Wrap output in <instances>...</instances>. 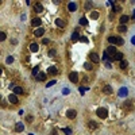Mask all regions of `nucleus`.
Returning a JSON list of instances; mask_svg holds the SVG:
<instances>
[{
    "instance_id": "f257e3e1",
    "label": "nucleus",
    "mask_w": 135,
    "mask_h": 135,
    "mask_svg": "<svg viewBox=\"0 0 135 135\" xmlns=\"http://www.w3.org/2000/svg\"><path fill=\"white\" fill-rule=\"evenodd\" d=\"M108 42L112 43L113 46H115V45L120 46V45L124 43V41H123V38H120V37H113V35H111V37H108Z\"/></svg>"
},
{
    "instance_id": "f03ea898",
    "label": "nucleus",
    "mask_w": 135,
    "mask_h": 135,
    "mask_svg": "<svg viewBox=\"0 0 135 135\" xmlns=\"http://www.w3.org/2000/svg\"><path fill=\"white\" fill-rule=\"evenodd\" d=\"M105 53H107L108 57L111 58V61H113V57H115V54H116L118 51H116V49H115V46H108L107 49H105Z\"/></svg>"
},
{
    "instance_id": "7ed1b4c3",
    "label": "nucleus",
    "mask_w": 135,
    "mask_h": 135,
    "mask_svg": "<svg viewBox=\"0 0 135 135\" xmlns=\"http://www.w3.org/2000/svg\"><path fill=\"white\" fill-rule=\"evenodd\" d=\"M96 113H97V116H99V118H101V119H105V118L108 116L107 108H99L97 111H96Z\"/></svg>"
},
{
    "instance_id": "20e7f679",
    "label": "nucleus",
    "mask_w": 135,
    "mask_h": 135,
    "mask_svg": "<svg viewBox=\"0 0 135 135\" xmlns=\"http://www.w3.org/2000/svg\"><path fill=\"white\" fill-rule=\"evenodd\" d=\"M89 58H91V61H92L93 64H99V62H100V57H99V54H96V53H91V54H89Z\"/></svg>"
},
{
    "instance_id": "39448f33",
    "label": "nucleus",
    "mask_w": 135,
    "mask_h": 135,
    "mask_svg": "<svg viewBox=\"0 0 135 135\" xmlns=\"http://www.w3.org/2000/svg\"><path fill=\"white\" fill-rule=\"evenodd\" d=\"M69 80L72 81V83H77V81H78V73H77V72L69 73Z\"/></svg>"
},
{
    "instance_id": "423d86ee",
    "label": "nucleus",
    "mask_w": 135,
    "mask_h": 135,
    "mask_svg": "<svg viewBox=\"0 0 135 135\" xmlns=\"http://www.w3.org/2000/svg\"><path fill=\"white\" fill-rule=\"evenodd\" d=\"M103 92L105 93V95H111V93L113 92V89H112L111 85H104V87H103Z\"/></svg>"
},
{
    "instance_id": "0eeeda50",
    "label": "nucleus",
    "mask_w": 135,
    "mask_h": 135,
    "mask_svg": "<svg viewBox=\"0 0 135 135\" xmlns=\"http://www.w3.org/2000/svg\"><path fill=\"white\" fill-rule=\"evenodd\" d=\"M8 101L9 103H12V104H18V97H16V95L15 93H12V95H9L8 96Z\"/></svg>"
},
{
    "instance_id": "6e6552de",
    "label": "nucleus",
    "mask_w": 135,
    "mask_h": 135,
    "mask_svg": "<svg viewBox=\"0 0 135 135\" xmlns=\"http://www.w3.org/2000/svg\"><path fill=\"white\" fill-rule=\"evenodd\" d=\"M47 72H49V74H51V76L58 74V69H57L56 66H50V68L47 69Z\"/></svg>"
},
{
    "instance_id": "1a4fd4ad",
    "label": "nucleus",
    "mask_w": 135,
    "mask_h": 135,
    "mask_svg": "<svg viewBox=\"0 0 135 135\" xmlns=\"http://www.w3.org/2000/svg\"><path fill=\"white\" fill-rule=\"evenodd\" d=\"M76 115H77V112H76L74 109H69V111L66 112V116L69 118V119H74Z\"/></svg>"
},
{
    "instance_id": "9d476101",
    "label": "nucleus",
    "mask_w": 135,
    "mask_h": 135,
    "mask_svg": "<svg viewBox=\"0 0 135 135\" xmlns=\"http://www.w3.org/2000/svg\"><path fill=\"white\" fill-rule=\"evenodd\" d=\"M41 23H42V22H41V19H39V18H34L33 20H31V24H33L34 27H38V28H39Z\"/></svg>"
},
{
    "instance_id": "9b49d317",
    "label": "nucleus",
    "mask_w": 135,
    "mask_h": 135,
    "mask_svg": "<svg viewBox=\"0 0 135 135\" xmlns=\"http://www.w3.org/2000/svg\"><path fill=\"white\" fill-rule=\"evenodd\" d=\"M68 8H69L70 12H74L76 9H77V4H76L74 1H70L69 4H68Z\"/></svg>"
},
{
    "instance_id": "f8f14e48",
    "label": "nucleus",
    "mask_w": 135,
    "mask_h": 135,
    "mask_svg": "<svg viewBox=\"0 0 135 135\" xmlns=\"http://www.w3.org/2000/svg\"><path fill=\"white\" fill-rule=\"evenodd\" d=\"M127 93H128V91H127V88H120L119 89V97H126L127 96Z\"/></svg>"
},
{
    "instance_id": "ddd939ff",
    "label": "nucleus",
    "mask_w": 135,
    "mask_h": 135,
    "mask_svg": "<svg viewBox=\"0 0 135 135\" xmlns=\"http://www.w3.org/2000/svg\"><path fill=\"white\" fill-rule=\"evenodd\" d=\"M43 33H45V30H43L42 27H39V28H37V30L34 31V35H35V37H42Z\"/></svg>"
},
{
    "instance_id": "4468645a",
    "label": "nucleus",
    "mask_w": 135,
    "mask_h": 135,
    "mask_svg": "<svg viewBox=\"0 0 135 135\" xmlns=\"http://www.w3.org/2000/svg\"><path fill=\"white\" fill-rule=\"evenodd\" d=\"M15 130H16V132H22V131L24 130V124L23 123H16V127H15Z\"/></svg>"
},
{
    "instance_id": "2eb2a0df",
    "label": "nucleus",
    "mask_w": 135,
    "mask_h": 135,
    "mask_svg": "<svg viewBox=\"0 0 135 135\" xmlns=\"http://www.w3.org/2000/svg\"><path fill=\"white\" fill-rule=\"evenodd\" d=\"M113 61H123V53H120V51H118L116 54H115V57H113Z\"/></svg>"
},
{
    "instance_id": "dca6fc26",
    "label": "nucleus",
    "mask_w": 135,
    "mask_h": 135,
    "mask_svg": "<svg viewBox=\"0 0 135 135\" xmlns=\"http://www.w3.org/2000/svg\"><path fill=\"white\" fill-rule=\"evenodd\" d=\"M34 9H35L38 14H39V12H42V11H43V5L41 4V3H37V4L34 5Z\"/></svg>"
},
{
    "instance_id": "f3484780",
    "label": "nucleus",
    "mask_w": 135,
    "mask_h": 135,
    "mask_svg": "<svg viewBox=\"0 0 135 135\" xmlns=\"http://www.w3.org/2000/svg\"><path fill=\"white\" fill-rule=\"evenodd\" d=\"M56 24L58 26V27H61V28H64V27L66 26V23L62 20V19H57V20H56Z\"/></svg>"
},
{
    "instance_id": "a211bd4d",
    "label": "nucleus",
    "mask_w": 135,
    "mask_h": 135,
    "mask_svg": "<svg viewBox=\"0 0 135 135\" xmlns=\"http://www.w3.org/2000/svg\"><path fill=\"white\" fill-rule=\"evenodd\" d=\"M88 127L89 128H91V130H96V128H97V123H96V122H89L88 123Z\"/></svg>"
},
{
    "instance_id": "6ab92c4d",
    "label": "nucleus",
    "mask_w": 135,
    "mask_h": 135,
    "mask_svg": "<svg viewBox=\"0 0 135 135\" xmlns=\"http://www.w3.org/2000/svg\"><path fill=\"white\" fill-rule=\"evenodd\" d=\"M128 20H130V16H127V15H123V16H120V23H122V24H123V23L126 24Z\"/></svg>"
},
{
    "instance_id": "aec40b11",
    "label": "nucleus",
    "mask_w": 135,
    "mask_h": 135,
    "mask_svg": "<svg viewBox=\"0 0 135 135\" xmlns=\"http://www.w3.org/2000/svg\"><path fill=\"white\" fill-rule=\"evenodd\" d=\"M14 92H15V95H22V93H23V88H22V87H15Z\"/></svg>"
},
{
    "instance_id": "412c9836",
    "label": "nucleus",
    "mask_w": 135,
    "mask_h": 135,
    "mask_svg": "<svg viewBox=\"0 0 135 135\" xmlns=\"http://www.w3.org/2000/svg\"><path fill=\"white\" fill-rule=\"evenodd\" d=\"M38 49H39V47H38L37 43H31V45H30V50L33 51V53H37Z\"/></svg>"
},
{
    "instance_id": "4be33fe9",
    "label": "nucleus",
    "mask_w": 135,
    "mask_h": 135,
    "mask_svg": "<svg viewBox=\"0 0 135 135\" xmlns=\"http://www.w3.org/2000/svg\"><path fill=\"white\" fill-rule=\"evenodd\" d=\"M37 80L38 81H45V80H46V74H45V73H39V74L37 76Z\"/></svg>"
},
{
    "instance_id": "5701e85b",
    "label": "nucleus",
    "mask_w": 135,
    "mask_h": 135,
    "mask_svg": "<svg viewBox=\"0 0 135 135\" xmlns=\"http://www.w3.org/2000/svg\"><path fill=\"white\" fill-rule=\"evenodd\" d=\"M78 39H80L78 33H77V31H74V33L72 34V41H78Z\"/></svg>"
},
{
    "instance_id": "b1692460",
    "label": "nucleus",
    "mask_w": 135,
    "mask_h": 135,
    "mask_svg": "<svg viewBox=\"0 0 135 135\" xmlns=\"http://www.w3.org/2000/svg\"><path fill=\"white\" fill-rule=\"evenodd\" d=\"M84 69L85 70H92V64H91V62H85L84 64Z\"/></svg>"
},
{
    "instance_id": "393cba45",
    "label": "nucleus",
    "mask_w": 135,
    "mask_h": 135,
    "mask_svg": "<svg viewBox=\"0 0 135 135\" xmlns=\"http://www.w3.org/2000/svg\"><path fill=\"white\" fill-rule=\"evenodd\" d=\"M118 30H119V33H126V31H127V27H126V26H123V24H120V26L118 27Z\"/></svg>"
},
{
    "instance_id": "a878e982",
    "label": "nucleus",
    "mask_w": 135,
    "mask_h": 135,
    "mask_svg": "<svg viewBox=\"0 0 135 135\" xmlns=\"http://www.w3.org/2000/svg\"><path fill=\"white\" fill-rule=\"evenodd\" d=\"M91 18H92L93 20H96V19L99 18V12H97V11H93L92 14H91Z\"/></svg>"
},
{
    "instance_id": "bb28decb",
    "label": "nucleus",
    "mask_w": 135,
    "mask_h": 135,
    "mask_svg": "<svg viewBox=\"0 0 135 135\" xmlns=\"http://www.w3.org/2000/svg\"><path fill=\"white\" fill-rule=\"evenodd\" d=\"M39 73H41V72H39V69H38V66H35V68L33 69V76H34V77H37Z\"/></svg>"
},
{
    "instance_id": "cd10ccee",
    "label": "nucleus",
    "mask_w": 135,
    "mask_h": 135,
    "mask_svg": "<svg viewBox=\"0 0 135 135\" xmlns=\"http://www.w3.org/2000/svg\"><path fill=\"white\" fill-rule=\"evenodd\" d=\"M80 24L87 26V24H88V20H87V18H81V19H80Z\"/></svg>"
},
{
    "instance_id": "c85d7f7f",
    "label": "nucleus",
    "mask_w": 135,
    "mask_h": 135,
    "mask_svg": "<svg viewBox=\"0 0 135 135\" xmlns=\"http://www.w3.org/2000/svg\"><path fill=\"white\" fill-rule=\"evenodd\" d=\"M92 5H93L92 1H87V3H85V9H91L92 8Z\"/></svg>"
},
{
    "instance_id": "c756f323",
    "label": "nucleus",
    "mask_w": 135,
    "mask_h": 135,
    "mask_svg": "<svg viewBox=\"0 0 135 135\" xmlns=\"http://www.w3.org/2000/svg\"><path fill=\"white\" fill-rule=\"evenodd\" d=\"M5 38H7V35H5V33H4V31H1V33H0V41L3 42V41H5Z\"/></svg>"
},
{
    "instance_id": "7c9ffc66",
    "label": "nucleus",
    "mask_w": 135,
    "mask_h": 135,
    "mask_svg": "<svg viewBox=\"0 0 135 135\" xmlns=\"http://www.w3.org/2000/svg\"><path fill=\"white\" fill-rule=\"evenodd\" d=\"M127 65H128V64H127V61H120V68H122V69H126Z\"/></svg>"
},
{
    "instance_id": "2f4dec72",
    "label": "nucleus",
    "mask_w": 135,
    "mask_h": 135,
    "mask_svg": "<svg viewBox=\"0 0 135 135\" xmlns=\"http://www.w3.org/2000/svg\"><path fill=\"white\" fill-rule=\"evenodd\" d=\"M56 83H57L56 80H53V81H50V83H47V84H46V88H50V87H53Z\"/></svg>"
},
{
    "instance_id": "473e14b6",
    "label": "nucleus",
    "mask_w": 135,
    "mask_h": 135,
    "mask_svg": "<svg viewBox=\"0 0 135 135\" xmlns=\"http://www.w3.org/2000/svg\"><path fill=\"white\" fill-rule=\"evenodd\" d=\"M12 62H14V57H7V64H12Z\"/></svg>"
},
{
    "instance_id": "72a5a7b5",
    "label": "nucleus",
    "mask_w": 135,
    "mask_h": 135,
    "mask_svg": "<svg viewBox=\"0 0 135 135\" xmlns=\"http://www.w3.org/2000/svg\"><path fill=\"white\" fill-rule=\"evenodd\" d=\"M62 131H64L66 135H70V134H72V130H70V128H64Z\"/></svg>"
},
{
    "instance_id": "f704fd0d",
    "label": "nucleus",
    "mask_w": 135,
    "mask_h": 135,
    "mask_svg": "<svg viewBox=\"0 0 135 135\" xmlns=\"http://www.w3.org/2000/svg\"><path fill=\"white\" fill-rule=\"evenodd\" d=\"M56 54H57L56 50H50V51H49V56H50V57H54Z\"/></svg>"
},
{
    "instance_id": "c9c22d12",
    "label": "nucleus",
    "mask_w": 135,
    "mask_h": 135,
    "mask_svg": "<svg viewBox=\"0 0 135 135\" xmlns=\"http://www.w3.org/2000/svg\"><path fill=\"white\" fill-rule=\"evenodd\" d=\"M62 93H64V95H69L70 91H69L68 88H64V89H62Z\"/></svg>"
},
{
    "instance_id": "e433bc0d",
    "label": "nucleus",
    "mask_w": 135,
    "mask_h": 135,
    "mask_svg": "<svg viewBox=\"0 0 135 135\" xmlns=\"http://www.w3.org/2000/svg\"><path fill=\"white\" fill-rule=\"evenodd\" d=\"M108 58H109V57H108V54L105 53V51H104V54H103V60H104V61H107ZM108 61H109V60H108Z\"/></svg>"
},
{
    "instance_id": "4c0bfd02",
    "label": "nucleus",
    "mask_w": 135,
    "mask_h": 135,
    "mask_svg": "<svg viewBox=\"0 0 135 135\" xmlns=\"http://www.w3.org/2000/svg\"><path fill=\"white\" fill-rule=\"evenodd\" d=\"M113 11H115V12H119V11H120V7H119V5H115V7H113Z\"/></svg>"
},
{
    "instance_id": "58836bf2",
    "label": "nucleus",
    "mask_w": 135,
    "mask_h": 135,
    "mask_svg": "<svg viewBox=\"0 0 135 135\" xmlns=\"http://www.w3.org/2000/svg\"><path fill=\"white\" fill-rule=\"evenodd\" d=\"M42 43H43V45H47V43H49V39H47V38H45V39L42 41Z\"/></svg>"
},
{
    "instance_id": "ea45409f",
    "label": "nucleus",
    "mask_w": 135,
    "mask_h": 135,
    "mask_svg": "<svg viewBox=\"0 0 135 135\" xmlns=\"http://www.w3.org/2000/svg\"><path fill=\"white\" fill-rule=\"evenodd\" d=\"M80 38H81V39H83V41H84L85 43H88V39H87V38H85V37H80Z\"/></svg>"
},
{
    "instance_id": "a19ab883",
    "label": "nucleus",
    "mask_w": 135,
    "mask_h": 135,
    "mask_svg": "<svg viewBox=\"0 0 135 135\" xmlns=\"http://www.w3.org/2000/svg\"><path fill=\"white\" fill-rule=\"evenodd\" d=\"M131 43H132V45H135V35L131 38Z\"/></svg>"
},
{
    "instance_id": "79ce46f5",
    "label": "nucleus",
    "mask_w": 135,
    "mask_h": 135,
    "mask_svg": "<svg viewBox=\"0 0 135 135\" xmlns=\"http://www.w3.org/2000/svg\"><path fill=\"white\" fill-rule=\"evenodd\" d=\"M105 66H107L108 69H111V64H109V62H107V64H105Z\"/></svg>"
},
{
    "instance_id": "37998d69",
    "label": "nucleus",
    "mask_w": 135,
    "mask_h": 135,
    "mask_svg": "<svg viewBox=\"0 0 135 135\" xmlns=\"http://www.w3.org/2000/svg\"><path fill=\"white\" fill-rule=\"evenodd\" d=\"M132 20H135V12H134V15H132Z\"/></svg>"
},
{
    "instance_id": "c03bdc74",
    "label": "nucleus",
    "mask_w": 135,
    "mask_h": 135,
    "mask_svg": "<svg viewBox=\"0 0 135 135\" xmlns=\"http://www.w3.org/2000/svg\"><path fill=\"white\" fill-rule=\"evenodd\" d=\"M30 135H34V134H30Z\"/></svg>"
}]
</instances>
